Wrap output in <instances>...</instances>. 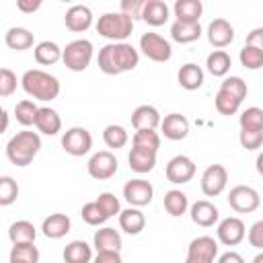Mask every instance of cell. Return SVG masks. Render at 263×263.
Listing matches in <instances>:
<instances>
[{
  "label": "cell",
  "mask_w": 263,
  "mask_h": 263,
  "mask_svg": "<svg viewBox=\"0 0 263 263\" xmlns=\"http://www.w3.org/2000/svg\"><path fill=\"white\" fill-rule=\"evenodd\" d=\"M173 12L181 23H199L203 4L199 0H177L173 6Z\"/></svg>",
  "instance_id": "27"
},
{
  "label": "cell",
  "mask_w": 263,
  "mask_h": 263,
  "mask_svg": "<svg viewBox=\"0 0 263 263\" xmlns=\"http://www.w3.org/2000/svg\"><path fill=\"white\" fill-rule=\"evenodd\" d=\"M160 123H162L160 113L152 105H140L132 113V125H134L136 132L138 129H156Z\"/></svg>",
  "instance_id": "19"
},
{
  "label": "cell",
  "mask_w": 263,
  "mask_h": 263,
  "mask_svg": "<svg viewBox=\"0 0 263 263\" xmlns=\"http://www.w3.org/2000/svg\"><path fill=\"white\" fill-rule=\"evenodd\" d=\"M92 43L88 39H74L64 47L62 62L72 72H84L92 60Z\"/></svg>",
  "instance_id": "5"
},
{
  "label": "cell",
  "mask_w": 263,
  "mask_h": 263,
  "mask_svg": "<svg viewBox=\"0 0 263 263\" xmlns=\"http://www.w3.org/2000/svg\"><path fill=\"white\" fill-rule=\"evenodd\" d=\"M35 127H37V132H41L45 136H55L62 129V119H60L55 109L39 107V113H37V119H35Z\"/></svg>",
  "instance_id": "22"
},
{
  "label": "cell",
  "mask_w": 263,
  "mask_h": 263,
  "mask_svg": "<svg viewBox=\"0 0 263 263\" xmlns=\"http://www.w3.org/2000/svg\"><path fill=\"white\" fill-rule=\"evenodd\" d=\"M247 238H249L251 247H255V249L263 251V220H257V222L249 228Z\"/></svg>",
  "instance_id": "49"
},
{
  "label": "cell",
  "mask_w": 263,
  "mask_h": 263,
  "mask_svg": "<svg viewBox=\"0 0 263 263\" xmlns=\"http://www.w3.org/2000/svg\"><path fill=\"white\" fill-rule=\"evenodd\" d=\"M199 185H201L203 195L216 197V195H220V193L226 189V185H228V171H226L222 164H210V166L203 171Z\"/></svg>",
  "instance_id": "14"
},
{
  "label": "cell",
  "mask_w": 263,
  "mask_h": 263,
  "mask_svg": "<svg viewBox=\"0 0 263 263\" xmlns=\"http://www.w3.org/2000/svg\"><path fill=\"white\" fill-rule=\"evenodd\" d=\"M168 4L162 0H146L144 10H142V21L148 23L150 27H160L168 21Z\"/></svg>",
  "instance_id": "21"
},
{
  "label": "cell",
  "mask_w": 263,
  "mask_h": 263,
  "mask_svg": "<svg viewBox=\"0 0 263 263\" xmlns=\"http://www.w3.org/2000/svg\"><path fill=\"white\" fill-rule=\"evenodd\" d=\"M8 238L12 245H23V242H35L37 238V228L29 220H16L8 228Z\"/></svg>",
  "instance_id": "31"
},
{
  "label": "cell",
  "mask_w": 263,
  "mask_h": 263,
  "mask_svg": "<svg viewBox=\"0 0 263 263\" xmlns=\"http://www.w3.org/2000/svg\"><path fill=\"white\" fill-rule=\"evenodd\" d=\"M8 263H39V249L35 247V242L12 245Z\"/></svg>",
  "instance_id": "35"
},
{
  "label": "cell",
  "mask_w": 263,
  "mask_h": 263,
  "mask_svg": "<svg viewBox=\"0 0 263 263\" xmlns=\"http://www.w3.org/2000/svg\"><path fill=\"white\" fill-rule=\"evenodd\" d=\"M177 80H179L181 88H185V90H197V88H201V84H203V70H201L197 64H193V62L183 64V66L179 68Z\"/></svg>",
  "instance_id": "25"
},
{
  "label": "cell",
  "mask_w": 263,
  "mask_h": 263,
  "mask_svg": "<svg viewBox=\"0 0 263 263\" xmlns=\"http://www.w3.org/2000/svg\"><path fill=\"white\" fill-rule=\"evenodd\" d=\"M218 263H245V259L236 251H226V253H222L218 257Z\"/></svg>",
  "instance_id": "53"
},
{
  "label": "cell",
  "mask_w": 263,
  "mask_h": 263,
  "mask_svg": "<svg viewBox=\"0 0 263 263\" xmlns=\"http://www.w3.org/2000/svg\"><path fill=\"white\" fill-rule=\"evenodd\" d=\"M238 60L240 64L247 68V70H259L263 68V51L259 47H253V45H242L240 53H238Z\"/></svg>",
  "instance_id": "40"
},
{
  "label": "cell",
  "mask_w": 263,
  "mask_h": 263,
  "mask_svg": "<svg viewBox=\"0 0 263 263\" xmlns=\"http://www.w3.org/2000/svg\"><path fill=\"white\" fill-rule=\"evenodd\" d=\"M144 4H146V0H121V4H119V12L127 14L129 18H142Z\"/></svg>",
  "instance_id": "48"
},
{
  "label": "cell",
  "mask_w": 263,
  "mask_h": 263,
  "mask_svg": "<svg viewBox=\"0 0 263 263\" xmlns=\"http://www.w3.org/2000/svg\"><path fill=\"white\" fill-rule=\"evenodd\" d=\"M16 197H18V185H16V181L12 177H8V175H2L0 177V205L6 208L10 203H14Z\"/></svg>",
  "instance_id": "42"
},
{
  "label": "cell",
  "mask_w": 263,
  "mask_h": 263,
  "mask_svg": "<svg viewBox=\"0 0 263 263\" xmlns=\"http://www.w3.org/2000/svg\"><path fill=\"white\" fill-rule=\"evenodd\" d=\"M238 142L245 150H257L263 146V132L261 129H240Z\"/></svg>",
  "instance_id": "46"
},
{
  "label": "cell",
  "mask_w": 263,
  "mask_h": 263,
  "mask_svg": "<svg viewBox=\"0 0 263 263\" xmlns=\"http://www.w3.org/2000/svg\"><path fill=\"white\" fill-rule=\"evenodd\" d=\"M86 171L92 179L97 181H107L111 179L115 173H117V158L113 152L109 150H101V152H95L86 164Z\"/></svg>",
  "instance_id": "10"
},
{
  "label": "cell",
  "mask_w": 263,
  "mask_h": 263,
  "mask_svg": "<svg viewBox=\"0 0 263 263\" xmlns=\"http://www.w3.org/2000/svg\"><path fill=\"white\" fill-rule=\"evenodd\" d=\"M6 129H8V113L2 111V132H6Z\"/></svg>",
  "instance_id": "55"
},
{
  "label": "cell",
  "mask_w": 263,
  "mask_h": 263,
  "mask_svg": "<svg viewBox=\"0 0 263 263\" xmlns=\"http://www.w3.org/2000/svg\"><path fill=\"white\" fill-rule=\"evenodd\" d=\"M255 168H257V173L263 177V152L257 156V160H255Z\"/></svg>",
  "instance_id": "54"
},
{
  "label": "cell",
  "mask_w": 263,
  "mask_h": 263,
  "mask_svg": "<svg viewBox=\"0 0 263 263\" xmlns=\"http://www.w3.org/2000/svg\"><path fill=\"white\" fill-rule=\"evenodd\" d=\"M146 226V216L140 208H127V210H121L119 214V228L132 236L140 234Z\"/></svg>",
  "instance_id": "23"
},
{
  "label": "cell",
  "mask_w": 263,
  "mask_h": 263,
  "mask_svg": "<svg viewBox=\"0 0 263 263\" xmlns=\"http://www.w3.org/2000/svg\"><path fill=\"white\" fill-rule=\"evenodd\" d=\"M41 150V138L37 132L23 129L16 132L8 142H6V156L14 166H27L33 162V158Z\"/></svg>",
  "instance_id": "2"
},
{
  "label": "cell",
  "mask_w": 263,
  "mask_h": 263,
  "mask_svg": "<svg viewBox=\"0 0 263 263\" xmlns=\"http://www.w3.org/2000/svg\"><path fill=\"white\" fill-rule=\"evenodd\" d=\"M205 66H208V72H210L212 76L224 78V76L228 74L230 66H232V60H230V55H228L224 49H214V51L208 55Z\"/></svg>",
  "instance_id": "34"
},
{
  "label": "cell",
  "mask_w": 263,
  "mask_h": 263,
  "mask_svg": "<svg viewBox=\"0 0 263 263\" xmlns=\"http://www.w3.org/2000/svg\"><path fill=\"white\" fill-rule=\"evenodd\" d=\"M127 162H129V168L134 173H150L156 164V152H150V150H144V148H134L129 150V156H127Z\"/></svg>",
  "instance_id": "26"
},
{
  "label": "cell",
  "mask_w": 263,
  "mask_h": 263,
  "mask_svg": "<svg viewBox=\"0 0 263 263\" xmlns=\"http://www.w3.org/2000/svg\"><path fill=\"white\" fill-rule=\"evenodd\" d=\"M189 216H191L193 224H197V226H201V228H210V226H214V224L218 222L220 212H218V208H216L212 201L199 199V201H195V203L189 208Z\"/></svg>",
  "instance_id": "18"
},
{
  "label": "cell",
  "mask_w": 263,
  "mask_h": 263,
  "mask_svg": "<svg viewBox=\"0 0 263 263\" xmlns=\"http://www.w3.org/2000/svg\"><path fill=\"white\" fill-rule=\"evenodd\" d=\"M138 62H140V51L127 41L107 43L105 47L99 49V58H97L99 70L103 74H109V76L129 72L138 66Z\"/></svg>",
  "instance_id": "1"
},
{
  "label": "cell",
  "mask_w": 263,
  "mask_h": 263,
  "mask_svg": "<svg viewBox=\"0 0 263 263\" xmlns=\"http://www.w3.org/2000/svg\"><path fill=\"white\" fill-rule=\"evenodd\" d=\"M132 146L134 148H144L150 152H158L160 148V136L156 129H138L132 138Z\"/></svg>",
  "instance_id": "38"
},
{
  "label": "cell",
  "mask_w": 263,
  "mask_h": 263,
  "mask_svg": "<svg viewBox=\"0 0 263 263\" xmlns=\"http://www.w3.org/2000/svg\"><path fill=\"white\" fill-rule=\"evenodd\" d=\"M103 142L107 144V148H113V150H119L123 148L127 142H129V134L123 125H117V123H111L103 129Z\"/></svg>",
  "instance_id": "36"
},
{
  "label": "cell",
  "mask_w": 263,
  "mask_h": 263,
  "mask_svg": "<svg viewBox=\"0 0 263 263\" xmlns=\"http://www.w3.org/2000/svg\"><path fill=\"white\" fill-rule=\"evenodd\" d=\"M164 175L171 183L175 185H183V183H189L195 175V162L185 156V154H177L173 156L168 162H166V168H164Z\"/></svg>",
  "instance_id": "13"
},
{
  "label": "cell",
  "mask_w": 263,
  "mask_h": 263,
  "mask_svg": "<svg viewBox=\"0 0 263 263\" xmlns=\"http://www.w3.org/2000/svg\"><path fill=\"white\" fill-rule=\"evenodd\" d=\"M4 43L10 47V49H16V51H25L29 47H33L35 43V37L33 33L27 29V27H10L4 35Z\"/></svg>",
  "instance_id": "28"
},
{
  "label": "cell",
  "mask_w": 263,
  "mask_h": 263,
  "mask_svg": "<svg viewBox=\"0 0 263 263\" xmlns=\"http://www.w3.org/2000/svg\"><path fill=\"white\" fill-rule=\"evenodd\" d=\"M72 228V220L66 216V214H49L43 222H41V230L47 238L51 240H58V238H64Z\"/></svg>",
  "instance_id": "20"
},
{
  "label": "cell",
  "mask_w": 263,
  "mask_h": 263,
  "mask_svg": "<svg viewBox=\"0 0 263 263\" xmlns=\"http://www.w3.org/2000/svg\"><path fill=\"white\" fill-rule=\"evenodd\" d=\"M251 263H263V251H259L255 257H253V261Z\"/></svg>",
  "instance_id": "56"
},
{
  "label": "cell",
  "mask_w": 263,
  "mask_h": 263,
  "mask_svg": "<svg viewBox=\"0 0 263 263\" xmlns=\"http://www.w3.org/2000/svg\"><path fill=\"white\" fill-rule=\"evenodd\" d=\"M218 257V240L212 236H197L187 247L185 263H214Z\"/></svg>",
  "instance_id": "9"
},
{
  "label": "cell",
  "mask_w": 263,
  "mask_h": 263,
  "mask_svg": "<svg viewBox=\"0 0 263 263\" xmlns=\"http://www.w3.org/2000/svg\"><path fill=\"white\" fill-rule=\"evenodd\" d=\"M80 216H82V220H84L88 226H101V224H105V222L109 220V218L103 214V210L97 205V201L84 203L82 210H80Z\"/></svg>",
  "instance_id": "44"
},
{
  "label": "cell",
  "mask_w": 263,
  "mask_h": 263,
  "mask_svg": "<svg viewBox=\"0 0 263 263\" xmlns=\"http://www.w3.org/2000/svg\"><path fill=\"white\" fill-rule=\"evenodd\" d=\"M247 45L259 47L263 51V27H255L249 35H247Z\"/></svg>",
  "instance_id": "51"
},
{
  "label": "cell",
  "mask_w": 263,
  "mask_h": 263,
  "mask_svg": "<svg viewBox=\"0 0 263 263\" xmlns=\"http://www.w3.org/2000/svg\"><path fill=\"white\" fill-rule=\"evenodd\" d=\"M97 205L103 210V214L107 216V218H111V216H115V214H121V205H119V199L113 195V193H109V191H105V193H101L97 199Z\"/></svg>",
  "instance_id": "45"
},
{
  "label": "cell",
  "mask_w": 263,
  "mask_h": 263,
  "mask_svg": "<svg viewBox=\"0 0 263 263\" xmlns=\"http://www.w3.org/2000/svg\"><path fill=\"white\" fill-rule=\"evenodd\" d=\"M21 86L29 97L37 101H53L60 95V80L53 74L39 68L27 70L21 78Z\"/></svg>",
  "instance_id": "3"
},
{
  "label": "cell",
  "mask_w": 263,
  "mask_h": 263,
  "mask_svg": "<svg viewBox=\"0 0 263 263\" xmlns=\"http://www.w3.org/2000/svg\"><path fill=\"white\" fill-rule=\"evenodd\" d=\"M220 88L222 90H226V92H230L234 99H238L240 103H242V99L247 97V92H249V86H247V82L240 78V76H226L222 82H220Z\"/></svg>",
  "instance_id": "43"
},
{
  "label": "cell",
  "mask_w": 263,
  "mask_h": 263,
  "mask_svg": "<svg viewBox=\"0 0 263 263\" xmlns=\"http://www.w3.org/2000/svg\"><path fill=\"white\" fill-rule=\"evenodd\" d=\"M16 90V74L10 68H0V97H10Z\"/></svg>",
  "instance_id": "47"
},
{
  "label": "cell",
  "mask_w": 263,
  "mask_h": 263,
  "mask_svg": "<svg viewBox=\"0 0 263 263\" xmlns=\"http://www.w3.org/2000/svg\"><path fill=\"white\" fill-rule=\"evenodd\" d=\"M92 247L97 249V253H101V251H121V234L111 226H103L95 232Z\"/></svg>",
  "instance_id": "24"
},
{
  "label": "cell",
  "mask_w": 263,
  "mask_h": 263,
  "mask_svg": "<svg viewBox=\"0 0 263 263\" xmlns=\"http://www.w3.org/2000/svg\"><path fill=\"white\" fill-rule=\"evenodd\" d=\"M92 263H123L119 251H101L92 259Z\"/></svg>",
  "instance_id": "50"
},
{
  "label": "cell",
  "mask_w": 263,
  "mask_h": 263,
  "mask_svg": "<svg viewBox=\"0 0 263 263\" xmlns=\"http://www.w3.org/2000/svg\"><path fill=\"white\" fill-rule=\"evenodd\" d=\"M240 129H261L263 132V109L259 107H247L238 115Z\"/></svg>",
  "instance_id": "41"
},
{
  "label": "cell",
  "mask_w": 263,
  "mask_h": 263,
  "mask_svg": "<svg viewBox=\"0 0 263 263\" xmlns=\"http://www.w3.org/2000/svg\"><path fill=\"white\" fill-rule=\"evenodd\" d=\"M64 25H66V29H70L74 33H84L92 25V10L86 4H74L66 10Z\"/></svg>",
  "instance_id": "15"
},
{
  "label": "cell",
  "mask_w": 263,
  "mask_h": 263,
  "mask_svg": "<svg viewBox=\"0 0 263 263\" xmlns=\"http://www.w3.org/2000/svg\"><path fill=\"white\" fill-rule=\"evenodd\" d=\"M160 132L166 140H173V142L185 140L189 134V119L181 113H168L160 123Z\"/></svg>",
  "instance_id": "17"
},
{
  "label": "cell",
  "mask_w": 263,
  "mask_h": 263,
  "mask_svg": "<svg viewBox=\"0 0 263 263\" xmlns=\"http://www.w3.org/2000/svg\"><path fill=\"white\" fill-rule=\"evenodd\" d=\"M208 41L216 49H224L234 41V27L226 18H214L208 25Z\"/></svg>",
  "instance_id": "16"
},
{
  "label": "cell",
  "mask_w": 263,
  "mask_h": 263,
  "mask_svg": "<svg viewBox=\"0 0 263 263\" xmlns=\"http://www.w3.org/2000/svg\"><path fill=\"white\" fill-rule=\"evenodd\" d=\"M97 33L105 39H111L113 43L125 41L134 31V18H129L123 12H105L97 21Z\"/></svg>",
  "instance_id": "4"
},
{
  "label": "cell",
  "mask_w": 263,
  "mask_h": 263,
  "mask_svg": "<svg viewBox=\"0 0 263 263\" xmlns=\"http://www.w3.org/2000/svg\"><path fill=\"white\" fill-rule=\"evenodd\" d=\"M37 113H39V107L31 101V99H23L14 105V117L21 125L29 127V125H35V119H37Z\"/></svg>",
  "instance_id": "37"
},
{
  "label": "cell",
  "mask_w": 263,
  "mask_h": 263,
  "mask_svg": "<svg viewBox=\"0 0 263 263\" xmlns=\"http://www.w3.org/2000/svg\"><path fill=\"white\" fill-rule=\"evenodd\" d=\"M216 236H218V240H220L222 245H226V247H236L238 242L245 240V236H247V226H245V222H242L240 218L228 216V218L220 220V224H218V228H216Z\"/></svg>",
  "instance_id": "12"
},
{
  "label": "cell",
  "mask_w": 263,
  "mask_h": 263,
  "mask_svg": "<svg viewBox=\"0 0 263 263\" xmlns=\"http://www.w3.org/2000/svg\"><path fill=\"white\" fill-rule=\"evenodd\" d=\"M16 8L21 12H35L41 8V0H16Z\"/></svg>",
  "instance_id": "52"
},
{
  "label": "cell",
  "mask_w": 263,
  "mask_h": 263,
  "mask_svg": "<svg viewBox=\"0 0 263 263\" xmlns=\"http://www.w3.org/2000/svg\"><path fill=\"white\" fill-rule=\"evenodd\" d=\"M162 203H164V210L168 212V216H173V218L183 216V214L187 212V208H189V199H187V195H185L181 189H171V191H166Z\"/></svg>",
  "instance_id": "33"
},
{
  "label": "cell",
  "mask_w": 263,
  "mask_h": 263,
  "mask_svg": "<svg viewBox=\"0 0 263 263\" xmlns=\"http://www.w3.org/2000/svg\"><path fill=\"white\" fill-rule=\"evenodd\" d=\"M123 197L132 208H144L154 197V187L146 179H129L123 185Z\"/></svg>",
  "instance_id": "11"
},
{
  "label": "cell",
  "mask_w": 263,
  "mask_h": 263,
  "mask_svg": "<svg viewBox=\"0 0 263 263\" xmlns=\"http://www.w3.org/2000/svg\"><path fill=\"white\" fill-rule=\"evenodd\" d=\"M228 205L238 214H251L261 205V195L251 185H234L228 193Z\"/></svg>",
  "instance_id": "6"
},
{
  "label": "cell",
  "mask_w": 263,
  "mask_h": 263,
  "mask_svg": "<svg viewBox=\"0 0 263 263\" xmlns=\"http://www.w3.org/2000/svg\"><path fill=\"white\" fill-rule=\"evenodd\" d=\"M214 105H216V111H218L220 115H234V113H238V109H240V101L234 99L230 92H226V90H222V88L216 92Z\"/></svg>",
  "instance_id": "39"
},
{
  "label": "cell",
  "mask_w": 263,
  "mask_h": 263,
  "mask_svg": "<svg viewBox=\"0 0 263 263\" xmlns=\"http://www.w3.org/2000/svg\"><path fill=\"white\" fill-rule=\"evenodd\" d=\"M35 62L41 64V66H53L62 60V53L64 49L55 43V41H41L35 45Z\"/></svg>",
  "instance_id": "30"
},
{
  "label": "cell",
  "mask_w": 263,
  "mask_h": 263,
  "mask_svg": "<svg viewBox=\"0 0 263 263\" xmlns=\"http://www.w3.org/2000/svg\"><path fill=\"white\" fill-rule=\"evenodd\" d=\"M64 261L66 263H90L92 261V249L84 240H70L64 249Z\"/></svg>",
  "instance_id": "32"
},
{
  "label": "cell",
  "mask_w": 263,
  "mask_h": 263,
  "mask_svg": "<svg viewBox=\"0 0 263 263\" xmlns=\"http://www.w3.org/2000/svg\"><path fill=\"white\" fill-rule=\"evenodd\" d=\"M62 148L70 156H84L92 148V136L86 127H70L62 136Z\"/></svg>",
  "instance_id": "8"
},
{
  "label": "cell",
  "mask_w": 263,
  "mask_h": 263,
  "mask_svg": "<svg viewBox=\"0 0 263 263\" xmlns=\"http://www.w3.org/2000/svg\"><path fill=\"white\" fill-rule=\"evenodd\" d=\"M171 37L177 43H193L201 37V25L199 23H181L175 21L171 25Z\"/></svg>",
  "instance_id": "29"
},
{
  "label": "cell",
  "mask_w": 263,
  "mask_h": 263,
  "mask_svg": "<svg viewBox=\"0 0 263 263\" xmlns=\"http://www.w3.org/2000/svg\"><path fill=\"white\" fill-rule=\"evenodd\" d=\"M140 51L152 62H168L173 55L171 43L158 33H144L140 37Z\"/></svg>",
  "instance_id": "7"
}]
</instances>
